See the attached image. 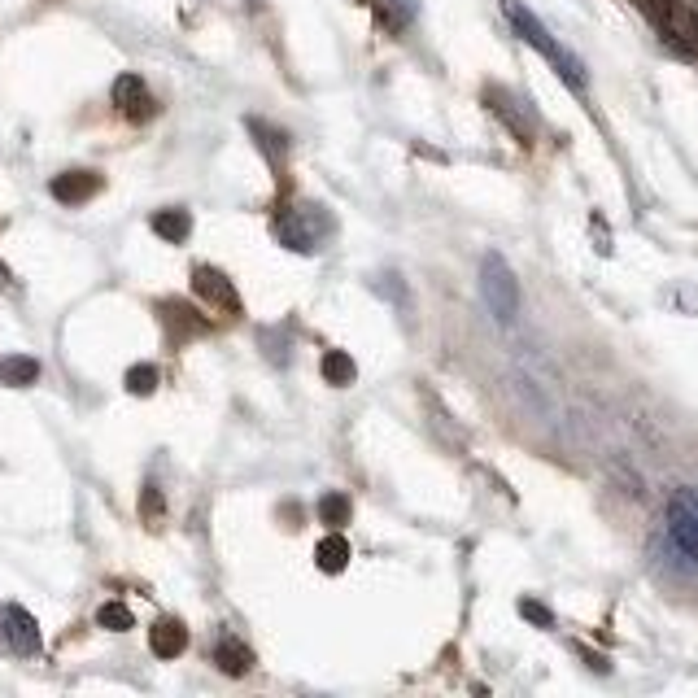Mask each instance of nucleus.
I'll return each mask as SVG.
<instances>
[{"label":"nucleus","mask_w":698,"mask_h":698,"mask_svg":"<svg viewBox=\"0 0 698 698\" xmlns=\"http://www.w3.org/2000/svg\"><path fill=\"white\" fill-rule=\"evenodd\" d=\"M502 9H507L511 27L520 31V40H524V44H533L537 53L546 57V62H550V66H555L559 75H563V83H568V88L585 92V66L576 62V57L568 53V48H563V44H559V40H555V35H550L546 27H541V22H537L533 14H528V9L520 5V0H502Z\"/></svg>","instance_id":"nucleus-1"},{"label":"nucleus","mask_w":698,"mask_h":698,"mask_svg":"<svg viewBox=\"0 0 698 698\" xmlns=\"http://www.w3.org/2000/svg\"><path fill=\"white\" fill-rule=\"evenodd\" d=\"M480 297H485L489 315L498 323H515V315H520V284L498 254H485V262H480Z\"/></svg>","instance_id":"nucleus-2"},{"label":"nucleus","mask_w":698,"mask_h":698,"mask_svg":"<svg viewBox=\"0 0 698 698\" xmlns=\"http://www.w3.org/2000/svg\"><path fill=\"white\" fill-rule=\"evenodd\" d=\"M668 546L685 568H698V511L690 507L685 493L668 502Z\"/></svg>","instance_id":"nucleus-3"},{"label":"nucleus","mask_w":698,"mask_h":698,"mask_svg":"<svg viewBox=\"0 0 698 698\" xmlns=\"http://www.w3.org/2000/svg\"><path fill=\"white\" fill-rule=\"evenodd\" d=\"M0 633H5V642L14 646L18 655L40 651V629H35V620L22 607H0Z\"/></svg>","instance_id":"nucleus-4"},{"label":"nucleus","mask_w":698,"mask_h":698,"mask_svg":"<svg viewBox=\"0 0 698 698\" xmlns=\"http://www.w3.org/2000/svg\"><path fill=\"white\" fill-rule=\"evenodd\" d=\"M192 288H197V297H206L210 306H219V310H240V297H236V288L227 275H219L214 267H197L192 271Z\"/></svg>","instance_id":"nucleus-5"},{"label":"nucleus","mask_w":698,"mask_h":698,"mask_svg":"<svg viewBox=\"0 0 698 698\" xmlns=\"http://www.w3.org/2000/svg\"><path fill=\"white\" fill-rule=\"evenodd\" d=\"M101 192V175L96 171H66L53 179V197L66 201V206H83L88 197H96Z\"/></svg>","instance_id":"nucleus-6"},{"label":"nucleus","mask_w":698,"mask_h":698,"mask_svg":"<svg viewBox=\"0 0 698 698\" xmlns=\"http://www.w3.org/2000/svg\"><path fill=\"white\" fill-rule=\"evenodd\" d=\"M114 101H118V110L131 114V118H149L153 114V96H149V88H144L136 75H123L114 83Z\"/></svg>","instance_id":"nucleus-7"},{"label":"nucleus","mask_w":698,"mask_h":698,"mask_svg":"<svg viewBox=\"0 0 698 698\" xmlns=\"http://www.w3.org/2000/svg\"><path fill=\"white\" fill-rule=\"evenodd\" d=\"M149 646H153V655L175 659V655H184V646H188V629L179 620H158L149 633Z\"/></svg>","instance_id":"nucleus-8"},{"label":"nucleus","mask_w":698,"mask_h":698,"mask_svg":"<svg viewBox=\"0 0 698 698\" xmlns=\"http://www.w3.org/2000/svg\"><path fill=\"white\" fill-rule=\"evenodd\" d=\"M40 380V363L35 358H22V354H9L0 358V384H9V389H27V384Z\"/></svg>","instance_id":"nucleus-9"},{"label":"nucleus","mask_w":698,"mask_h":698,"mask_svg":"<svg viewBox=\"0 0 698 698\" xmlns=\"http://www.w3.org/2000/svg\"><path fill=\"white\" fill-rule=\"evenodd\" d=\"M153 232H158L162 240H171V245H184L188 232H192L188 210H162V214H153Z\"/></svg>","instance_id":"nucleus-10"},{"label":"nucleus","mask_w":698,"mask_h":698,"mask_svg":"<svg viewBox=\"0 0 698 698\" xmlns=\"http://www.w3.org/2000/svg\"><path fill=\"white\" fill-rule=\"evenodd\" d=\"M214 659H219V668L232 672V677H240V672L254 668V655H249V646H240L236 637H223L219 651H214Z\"/></svg>","instance_id":"nucleus-11"},{"label":"nucleus","mask_w":698,"mask_h":698,"mask_svg":"<svg viewBox=\"0 0 698 698\" xmlns=\"http://www.w3.org/2000/svg\"><path fill=\"white\" fill-rule=\"evenodd\" d=\"M358 376V367H354V358L341 354V349H332V354H323V380L328 384H354Z\"/></svg>","instance_id":"nucleus-12"},{"label":"nucleus","mask_w":698,"mask_h":698,"mask_svg":"<svg viewBox=\"0 0 698 698\" xmlns=\"http://www.w3.org/2000/svg\"><path fill=\"white\" fill-rule=\"evenodd\" d=\"M349 563V546H345V537H328L319 546V568L323 572H341Z\"/></svg>","instance_id":"nucleus-13"},{"label":"nucleus","mask_w":698,"mask_h":698,"mask_svg":"<svg viewBox=\"0 0 698 698\" xmlns=\"http://www.w3.org/2000/svg\"><path fill=\"white\" fill-rule=\"evenodd\" d=\"M319 515H323V524H332V528L349 524V498L345 493H328V498L319 502Z\"/></svg>","instance_id":"nucleus-14"},{"label":"nucleus","mask_w":698,"mask_h":698,"mask_svg":"<svg viewBox=\"0 0 698 698\" xmlns=\"http://www.w3.org/2000/svg\"><path fill=\"white\" fill-rule=\"evenodd\" d=\"M96 620H101V629H110V633L131 629V611L123 603H105L101 611H96Z\"/></svg>","instance_id":"nucleus-15"},{"label":"nucleus","mask_w":698,"mask_h":698,"mask_svg":"<svg viewBox=\"0 0 698 698\" xmlns=\"http://www.w3.org/2000/svg\"><path fill=\"white\" fill-rule=\"evenodd\" d=\"M127 389L131 393H153V389H158V367H149V363H140V367H131L127 371Z\"/></svg>","instance_id":"nucleus-16"},{"label":"nucleus","mask_w":698,"mask_h":698,"mask_svg":"<svg viewBox=\"0 0 698 698\" xmlns=\"http://www.w3.org/2000/svg\"><path fill=\"white\" fill-rule=\"evenodd\" d=\"M681 493H685V498H690V507L698 511V489H681Z\"/></svg>","instance_id":"nucleus-17"}]
</instances>
